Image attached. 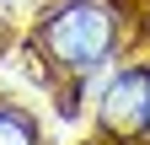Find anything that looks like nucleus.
<instances>
[{"instance_id": "1", "label": "nucleus", "mask_w": 150, "mask_h": 145, "mask_svg": "<svg viewBox=\"0 0 150 145\" xmlns=\"http://www.w3.org/2000/svg\"><path fill=\"white\" fill-rule=\"evenodd\" d=\"M118 38H123V16L107 0H64L43 22V54L59 70H75V75L107 65Z\"/></svg>"}, {"instance_id": "2", "label": "nucleus", "mask_w": 150, "mask_h": 145, "mask_svg": "<svg viewBox=\"0 0 150 145\" xmlns=\"http://www.w3.org/2000/svg\"><path fill=\"white\" fill-rule=\"evenodd\" d=\"M145 102H150V70H118L97 102V124L107 140L145 134Z\"/></svg>"}, {"instance_id": "3", "label": "nucleus", "mask_w": 150, "mask_h": 145, "mask_svg": "<svg viewBox=\"0 0 150 145\" xmlns=\"http://www.w3.org/2000/svg\"><path fill=\"white\" fill-rule=\"evenodd\" d=\"M0 145H38L32 118L16 113V107H0Z\"/></svg>"}, {"instance_id": "4", "label": "nucleus", "mask_w": 150, "mask_h": 145, "mask_svg": "<svg viewBox=\"0 0 150 145\" xmlns=\"http://www.w3.org/2000/svg\"><path fill=\"white\" fill-rule=\"evenodd\" d=\"M145 134H150V102H145Z\"/></svg>"}]
</instances>
